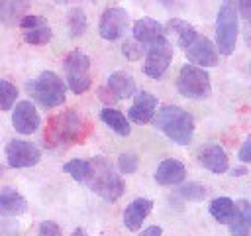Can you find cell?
I'll return each mask as SVG.
<instances>
[{
	"label": "cell",
	"instance_id": "obj_1",
	"mask_svg": "<svg viewBox=\"0 0 251 236\" xmlns=\"http://www.w3.org/2000/svg\"><path fill=\"white\" fill-rule=\"evenodd\" d=\"M90 169H88V175H86V185L92 193L100 195L104 201H118L124 191H126V185H124V179L120 173L114 171L112 163L108 159H104L102 155H96L88 161Z\"/></svg>",
	"mask_w": 251,
	"mask_h": 236
},
{
	"label": "cell",
	"instance_id": "obj_2",
	"mask_svg": "<svg viewBox=\"0 0 251 236\" xmlns=\"http://www.w3.org/2000/svg\"><path fill=\"white\" fill-rule=\"evenodd\" d=\"M153 124L157 130H161L169 140H173L178 146H188L194 136V118L180 106L167 104L161 110H155Z\"/></svg>",
	"mask_w": 251,
	"mask_h": 236
},
{
	"label": "cell",
	"instance_id": "obj_3",
	"mask_svg": "<svg viewBox=\"0 0 251 236\" xmlns=\"http://www.w3.org/2000/svg\"><path fill=\"white\" fill-rule=\"evenodd\" d=\"M84 134H86V124L82 116L76 114L75 110H65L49 120V126L45 130V146L55 148V146L80 142Z\"/></svg>",
	"mask_w": 251,
	"mask_h": 236
},
{
	"label": "cell",
	"instance_id": "obj_4",
	"mask_svg": "<svg viewBox=\"0 0 251 236\" xmlns=\"http://www.w3.org/2000/svg\"><path fill=\"white\" fill-rule=\"evenodd\" d=\"M237 33H239L237 10L233 6V0H226L216 16V49L220 55H231L235 51Z\"/></svg>",
	"mask_w": 251,
	"mask_h": 236
},
{
	"label": "cell",
	"instance_id": "obj_5",
	"mask_svg": "<svg viewBox=\"0 0 251 236\" xmlns=\"http://www.w3.org/2000/svg\"><path fill=\"white\" fill-rule=\"evenodd\" d=\"M29 90L33 94V98L43 106V108H55L59 104L65 102V92H67V85L65 81L55 73V71H43L31 85Z\"/></svg>",
	"mask_w": 251,
	"mask_h": 236
},
{
	"label": "cell",
	"instance_id": "obj_6",
	"mask_svg": "<svg viewBox=\"0 0 251 236\" xmlns=\"http://www.w3.org/2000/svg\"><path fill=\"white\" fill-rule=\"evenodd\" d=\"M63 69H65V79L69 88L75 94H82L90 88L92 79H90V59L86 53L75 49L63 59Z\"/></svg>",
	"mask_w": 251,
	"mask_h": 236
},
{
	"label": "cell",
	"instance_id": "obj_7",
	"mask_svg": "<svg viewBox=\"0 0 251 236\" xmlns=\"http://www.w3.org/2000/svg\"><path fill=\"white\" fill-rule=\"evenodd\" d=\"M176 88L186 98H206L212 92L210 75L206 73V69L188 63L178 71Z\"/></svg>",
	"mask_w": 251,
	"mask_h": 236
},
{
	"label": "cell",
	"instance_id": "obj_8",
	"mask_svg": "<svg viewBox=\"0 0 251 236\" xmlns=\"http://www.w3.org/2000/svg\"><path fill=\"white\" fill-rule=\"evenodd\" d=\"M171 61H173V43L165 37H159L153 43H149V47H147L143 71L151 79H161L165 75V71L169 69Z\"/></svg>",
	"mask_w": 251,
	"mask_h": 236
},
{
	"label": "cell",
	"instance_id": "obj_9",
	"mask_svg": "<svg viewBox=\"0 0 251 236\" xmlns=\"http://www.w3.org/2000/svg\"><path fill=\"white\" fill-rule=\"evenodd\" d=\"M39 157H41L39 148L27 140H10L6 146V159L8 165L14 169L31 167L39 163Z\"/></svg>",
	"mask_w": 251,
	"mask_h": 236
},
{
	"label": "cell",
	"instance_id": "obj_10",
	"mask_svg": "<svg viewBox=\"0 0 251 236\" xmlns=\"http://www.w3.org/2000/svg\"><path fill=\"white\" fill-rule=\"evenodd\" d=\"M127 22H129V16L124 8L120 6H112V8H106L102 12V18H100V24H98V31L104 39L108 41H114L118 37H122L126 33V28H127Z\"/></svg>",
	"mask_w": 251,
	"mask_h": 236
},
{
	"label": "cell",
	"instance_id": "obj_11",
	"mask_svg": "<svg viewBox=\"0 0 251 236\" xmlns=\"http://www.w3.org/2000/svg\"><path fill=\"white\" fill-rule=\"evenodd\" d=\"M184 53L188 57V61L192 65H198L202 69L206 67H216L218 65V49L216 45L208 39V37H200L196 35L186 47H184Z\"/></svg>",
	"mask_w": 251,
	"mask_h": 236
},
{
	"label": "cell",
	"instance_id": "obj_12",
	"mask_svg": "<svg viewBox=\"0 0 251 236\" xmlns=\"http://www.w3.org/2000/svg\"><path fill=\"white\" fill-rule=\"evenodd\" d=\"M39 114L33 106V102L29 100H20L16 104V108L12 110V124H14V130L27 136V134H33L37 128H39Z\"/></svg>",
	"mask_w": 251,
	"mask_h": 236
},
{
	"label": "cell",
	"instance_id": "obj_13",
	"mask_svg": "<svg viewBox=\"0 0 251 236\" xmlns=\"http://www.w3.org/2000/svg\"><path fill=\"white\" fill-rule=\"evenodd\" d=\"M155 110H157V96L151 94L149 90H141L135 94V100L127 110V116L135 124H147L151 122Z\"/></svg>",
	"mask_w": 251,
	"mask_h": 236
},
{
	"label": "cell",
	"instance_id": "obj_14",
	"mask_svg": "<svg viewBox=\"0 0 251 236\" xmlns=\"http://www.w3.org/2000/svg\"><path fill=\"white\" fill-rule=\"evenodd\" d=\"M198 161L200 165H204L208 171L220 175V173H226L227 167H229V159H227V153L222 146L218 144H208L204 148H200L198 151Z\"/></svg>",
	"mask_w": 251,
	"mask_h": 236
},
{
	"label": "cell",
	"instance_id": "obj_15",
	"mask_svg": "<svg viewBox=\"0 0 251 236\" xmlns=\"http://www.w3.org/2000/svg\"><path fill=\"white\" fill-rule=\"evenodd\" d=\"M151 210H153V201L143 199V197L133 199L126 206V210H124V224H126V228L131 230V232L139 230L141 228V222L147 218V214Z\"/></svg>",
	"mask_w": 251,
	"mask_h": 236
},
{
	"label": "cell",
	"instance_id": "obj_16",
	"mask_svg": "<svg viewBox=\"0 0 251 236\" xmlns=\"http://www.w3.org/2000/svg\"><path fill=\"white\" fill-rule=\"evenodd\" d=\"M27 210V201L12 187L0 189V214L2 216H20Z\"/></svg>",
	"mask_w": 251,
	"mask_h": 236
},
{
	"label": "cell",
	"instance_id": "obj_17",
	"mask_svg": "<svg viewBox=\"0 0 251 236\" xmlns=\"http://www.w3.org/2000/svg\"><path fill=\"white\" fill-rule=\"evenodd\" d=\"M106 88L110 90V94L116 98V100H122V98H129L131 94H135V81L129 73L126 71H114L110 77H108V85Z\"/></svg>",
	"mask_w": 251,
	"mask_h": 236
},
{
	"label": "cell",
	"instance_id": "obj_18",
	"mask_svg": "<svg viewBox=\"0 0 251 236\" xmlns=\"http://www.w3.org/2000/svg\"><path fill=\"white\" fill-rule=\"evenodd\" d=\"M184 177H186V169L178 159H165L155 171V181L159 185H176L184 181Z\"/></svg>",
	"mask_w": 251,
	"mask_h": 236
},
{
	"label": "cell",
	"instance_id": "obj_19",
	"mask_svg": "<svg viewBox=\"0 0 251 236\" xmlns=\"http://www.w3.org/2000/svg\"><path fill=\"white\" fill-rule=\"evenodd\" d=\"M163 33H165L163 26L153 18H141L133 24V39L143 43V45L153 43L155 39L163 37Z\"/></svg>",
	"mask_w": 251,
	"mask_h": 236
},
{
	"label": "cell",
	"instance_id": "obj_20",
	"mask_svg": "<svg viewBox=\"0 0 251 236\" xmlns=\"http://www.w3.org/2000/svg\"><path fill=\"white\" fill-rule=\"evenodd\" d=\"M249 226H251V205L249 201L241 199L235 203V216L229 222L231 236H249Z\"/></svg>",
	"mask_w": 251,
	"mask_h": 236
},
{
	"label": "cell",
	"instance_id": "obj_21",
	"mask_svg": "<svg viewBox=\"0 0 251 236\" xmlns=\"http://www.w3.org/2000/svg\"><path fill=\"white\" fill-rule=\"evenodd\" d=\"M100 120H102L106 126H110V128H112L116 134H120V136H129V132H131V126H129L127 118H126L120 110H116V108H110V106L102 108V110H100Z\"/></svg>",
	"mask_w": 251,
	"mask_h": 236
},
{
	"label": "cell",
	"instance_id": "obj_22",
	"mask_svg": "<svg viewBox=\"0 0 251 236\" xmlns=\"http://www.w3.org/2000/svg\"><path fill=\"white\" fill-rule=\"evenodd\" d=\"M210 214L220 224H229L235 216V203L229 197H218L210 203Z\"/></svg>",
	"mask_w": 251,
	"mask_h": 236
},
{
	"label": "cell",
	"instance_id": "obj_23",
	"mask_svg": "<svg viewBox=\"0 0 251 236\" xmlns=\"http://www.w3.org/2000/svg\"><path fill=\"white\" fill-rule=\"evenodd\" d=\"M169 30L175 31L176 41H178V45H180L182 49H184V47L198 35V31L194 30V26L188 24V22H184V20H180V18H173V20H169Z\"/></svg>",
	"mask_w": 251,
	"mask_h": 236
},
{
	"label": "cell",
	"instance_id": "obj_24",
	"mask_svg": "<svg viewBox=\"0 0 251 236\" xmlns=\"http://www.w3.org/2000/svg\"><path fill=\"white\" fill-rule=\"evenodd\" d=\"M51 37H53V31H51V26L47 22H43L35 28L24 30V39L31 45H45L51 41Z\"/></svg>",
	"mask_w": 251,
	"mask_h": 236
},
{
	"label": "cell",
	"instance_id": "obj_25",
	"mask_svg": "<svg viewBox=\"0 0 251 236\" xmlns=\"http://www.w3.org/2000/svg\"><path fill=\"white\" fill-rule=\"evenodd\" d=\"M67 24H69V31L73 37H80L86 31V14L82 8H71L67 14Z\"/></svg>",
	"mask_w": 251,
	"mask_h": 236
},
{
	"label": "cell",
	"instance_id": "obj_26",
	"mask_svg": "<svg viewBox=\"0 0 251 236\" xmlns=\"http://www.w3.org/2000/svg\"><path fill=\"white\" fill-rule=\"evenodd\" d=\"M88 169H90V165H88V161H84V159H71V161H67L65 167H63L65 173H69L75 181H80V183L86 181Z\"/></svg>",
	"mask_w": 251,
	"mask_h": 236
},
{
	"label": "cell",
	"instance_id": "obj_27",
	"mask_svg": "<svg viewBox=\"0 0 251 236\" xmlns=\"http://www.w3.org/2000/svg\"><path fill=\"white\" fill-rule=\"evenodd\" d=\"M18 88L10 81H0V110H10L16 102Z\"/></svg>",
	"mask_w": 251,
	"mask_h": 236
},
{
	"label": "cell",
	"instance_id": "obj_28",
	"mask_svg": "<svg viewBox=\"0 0 251 236\" xmlns=\"http://www.w3.org/2000/svg\"><path fill=\"white\" fill-rule=\"evenodd\" d=\"M206 193H208V189L202 183H196V181H190V183L180 187V195L188 201H202L206 197Z\"/></svg>",
	"mask_w": 251,
	"mask_h": 236
},
{
	"label": "cell",
	"instance_id": "obj_29",
	"mask_svg": "<svg viewBox=\"0 0 251 236\" xmlns=\"http://www.w3.org/2000/svg\"><path fill=\"white\" fill-rule=\"evenodd\" d=\"M143 51H145V45L139 43V41H135V39H126L124 45H122V53L129 61H137L143 55Z\"/></svg>",
	"mask_w": 251,
	"mask_h": 236
},
{
	"label": "cell",
	"instance_id": "obj_30",
	"mask_svg": "<svg viewBox=\"0 0 251 236\" xmlns=\"http://www.w3.org/2000/svg\"><path fill=\"white\" fill-rule=\"evenodd\" d=\"M137 165H139V157L135 153H122L118 157V169H120V173H126V175L135 173L137 171Z\"/></svg>",
	"mask_w": 251,
	"mask_h": 236
},
{
	"label": "cell",
	"instance_id": "obj_31",
	"mask_svg": "<svg viewBox=\"0 0 251 236\" xmlns=\"http://www.w3.org/2000/svg\"><path fill=\"white\" fill-rule=\"evenodd\" d=\"M39 236H61V228L53 220H43L39 224Z\"/></svg>",
	"mask_w": 251,
	"mask_h": 236
},
{
	"label": "cell",
	"instance_id": "obj_32",
	"mask_svg": "<svg viewBox=\"0 0 251 236\" xmlns=\"http://www.w3.org/2000/svg\"><path fill=\"white\" fill-rule=\"evenodd\" d=\"M43 22H45L43 16L25 14V16H22V20H20V28H22V30H29V28H35V26H39V24H43Z\"/></svg>",
	"mask_w": 251,
	"mask_h": 236
},
{
	"label": "cell",
	"instance_id": "obj_33",
	"mask_svg": "<svg viewBox=\"0 0 251 236\" xmlns=\"http://www.w3.org/2000/svg\"><path fill=\"white\" fill-rule=\"evenodd\" d=\"M10 2V16H25L29 0H8Z\"/></svg>",
	"mask_w": 251,
	"mask_h": 236
},
{
	"label": "cell",
	"instance_id": "obj_34",
	"mask_svg": "<svg viewBox=\"0 0 251 236\" xmlns=\"http://www.w3.org/2000/svg\"><path fill=\"white\" fill-rule=\"evenodd\" d=\"M233 6L237 10V16L249 20L251 18V0H233Z\"/></svg>",
	"mask_w": 251,
	"mask_h": 236
},
{
	"label": "cell",
	"instance_id": "obj_35",
	"mask_svg": "<svg viewBox=\"0 0 251 236\" xmlns=\"http://www.w3.org/2000/svg\"><path fill=\"white\" fill-rule=\"evenodd\" d=\"M239 159H241L243 163H249V161H251V138H247V140L243 142V146H241V149H239Z\"/></svg>",
	"mask_w": 251,
	"mask_h": 236
},
{
	"label": "cell",
	"instance_id": "obj_36",
	"mask_svg": "<svg viewBox=\"0 0 251 236\" xmlns=\"http://www.w3.org/2000/svg\"><path fill=\"white\" fill-rule=\"evenodd\" d=\"M8 20H10V2L0 0V22H8Z\"/></svg>",
	"mask_w": 251,
	"mask_h": 236
},
{
	"label": "cell",
	"instance_id": "obj_37",
	"mask_svg": "<svg viewBox=\"0 0 251 236\" xmlns=\"http://www.w3.org/2000/svg\"><path fill=\"white\" fill-rule=\"evenodd\" d=\"M139 236H163V228L161 226H149V228L141 230Z\"/></svg>",
	"mask_w": 251,
	"mask_h": 236
},
{
	"label": "cell",
	"instance_id": "obj_38",
	"mask_svg": "<svg viewBox=\"0 0 251 236\" xmlns=\"http://www.w3.org/2000/svg\"><path fill=\"white\" fill-rule=\"evenodd\" d=\"M245 173H247V167H233L229 175H231V177H241V175H245Z\"/></svg>",
	"mask_w": 251,
	"mask_h": 236
},
{
	"label": "cell",
	"instance_id": "obj_39",
	"mask_svg": "<svg viewBox=\"0 0 251 236\" xmlns=\"http://www.w3.org/2000/svg\"><path fill=\"white\" fill-rule=\"evenodd\" d=\"M71 236H88V234H86L82 228H76V230H73V234H71Z\"/></svg>",
	"mask_w": 251,
	"mask_h": 236
},
{
	"label": "cell",
	"instance_id": "obj_40",
	"mask_svg": "<svg viewBox=\"0 0 251 236\" xmlns=\"http://www.w3.org/2000/svg\"><path fill=\"white\" fill-rule=\"evenodd\" d=\"M159 2H161V4H165V6H167V8H171V6H173V2H175V0H159Z\"/></svg>",
	"mask_w": 251,
	"mask_h": 236
},
{
	"label": "cell",
	"instance_id": "obj_41",
	"mask_svg": "<svg viewBox=\"0 0 251 236\" xmlns=\"http://www.w3.org/2000/svg\"><path fill=\"white\" fill-rule=\"evenodd\" d=\"M2 175H4V165L0 163V177H2Z\"/></svg>",
	"mask_w": 251,
	"mask_h": 236
},
{
	"label": "cell",
	"instance_id": "obj_42",
	"mask_svg": "<svg viewBox=\"0 0 251 236\" xmlns=\"http://www.w3.org/2000/svg\"><path fill=\"white\" fill-rule=\"evenodd\" d=\"M57 2H59V4H65V2H67V0H57Z\"/></svg>",
	"mask_w": 251,
	"mask_h": 236
}]
</instances>
